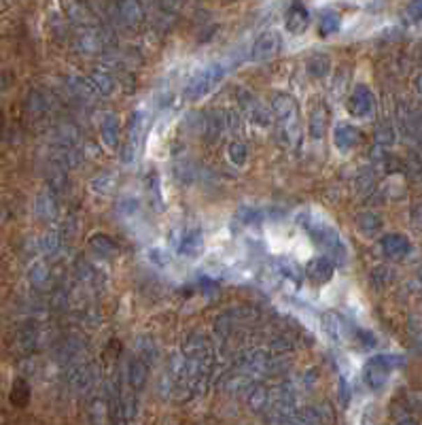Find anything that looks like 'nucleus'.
<instances>
[{"mask_svg":"<svg viewBox=\"0 0 422 425\" xmlns=\"http://www.w3.org/2000/svg\"><path fill=\"white\" fill-rule=\"evenodd\" d=\"M308 11L301 7V5H295L293 9H291V13H289V20H286V26H289V30L291 32H295V34H299V32H304L306 30V26H308Z\"/></svg>","mask_w":422,"mask_h":425,"instance_id":"f257e3e1","label":"nucleus"},{"mask_svg":"<svg viewBox=\"0 0 422 425\" xmlns=\"http://www.w3.org/2000/svg\"><path fill=\"white\" fill-rule=\"evenodd\" d=\"M308 274H310L312 281H316V283H325V281L331 277V264H329L327 260L319 258V260H314V262L308 266Z\"/></svg>","mask_w":422,"mask_h":425,"instance_id":"f03ea898","label":"nucleus"},{"mask_svg":"<svg viewBox=\"0 0 422 425\" xmlns=\"http://www.w3.org/2000/svg\"><path fill=\"white\" fill-rule=\"evenodd\" d=\"M28 398H30L28 383H26V381H22V379H17V381H15V385H13V393H11L13 404H17V406H26Z\"/></svg>","mask_w":422,"mask_h":425,"instance_id":"7ed1b4c3","label":"nucleus"}]
</instances>
